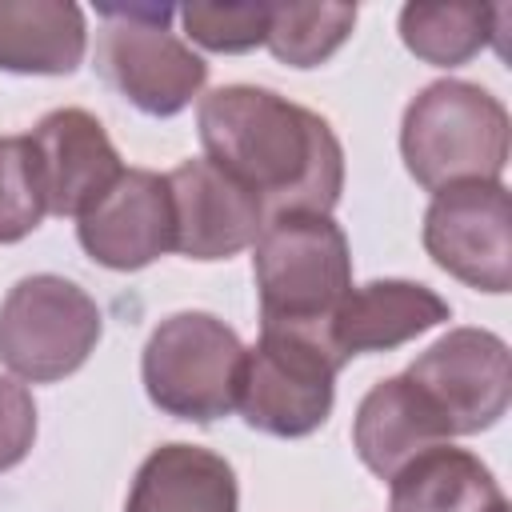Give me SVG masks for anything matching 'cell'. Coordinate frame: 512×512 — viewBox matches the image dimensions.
Instances as JSON below:
<instances>
[{
    "instance_id": "30bf717a",
    "label": "cell",
    "mask_w": 512,
    "mask_h": 512,
    "mask_svg": "<svg viewBox=\"0 0 512 512\" xmlns=\"http://www.w3.org/2000/svg\"><path fill=\"white\" fill-rule=\"evenodd\" d=\"M44 208L52 216H84L124 172L104 124L84 108H56L28 132Z\"/></svg>"
},
{
    "instance_id": "8992f818",
    "label": "cell",
    "mask_w": 512,
    "mask_h": 512,
    "mask_svg": "<svg viewBox=\"0 0 512 512\" xmlns=\"http://www.w3.org/2000/svg\"><path fill=\"white\" fill-rule=\"evenodd\" d=\"M96 300L52 272L24 276L0 304V360L12 376L52 384L72 376L100 340Z\"/></svg>"
},
{
    "instance_id": "ffe728a7",
    "label": "cell",
    "mask_w": 512,
    "mask_h": 512,
    "mask_svg": "<svg viewBox=\"0 0 512 512\" xmlns=\"http://www.w3.org/2000/svg\"><path fill=\"white\" fill-rule=\"evenodd\" d=\"M48 216L28 136H0V244H16Z\"/></svg>"
},
{
    "instance_id": "52a82bcc",
    "label": "cell",
    "mask_w": 512,
    "mask_h": 512,
    "mask_svg": "<svg viewBox=\"0 0 512 512\" xmlns=\"http://www.w3.org/2000/svg\"><path fill=\"white\" fill-rule=\"evenodd\" d=\"M96 72L140 112L176 116L200 96L208 64L164 24L172 8H100Z\"/></svg>"
},
{
    "instance_id": "7a4b0ae2",
    "label": "cell",
    "mask_w": 512,
    "mask_h": 512,
    "mask_svg": "<svg viewBox=\"0 0 512 512\" xmlns=\"http://www.w3.org/2000/svg\"><path fill=\"white\" fill-rule=\"evenodd\" d=\"M252 268L260 328L304 332L328 344V320L352 288V252L340 224L324 212H280L264 220Z\"/></svg>"
},
{
    "instance_id": "277c9868",
    "label": "cell",
    "mask_w": 512,
    "mask_h": 512,
    "mask_svg": "<svg viewBox=\"0 0 512 512\" xmlns=\"http://www.w3.org/2000/svg\"><path fill=\"white\" fill-rule=\"evenodd\" d=\"M244 372L240 336L212 312H176L144 344L140 376L148 400L176 416L212 424L236 408Z\"/></svg>"
},
{
    "instance_id": "44dd1931",
    "label": "cell",
    "mask_w": 512,
    "mask_h": 512,
    "mask_svg": "<svg viewBox=\"0 0 512 512\" xmlns=\"http://www.w3.org/2000/svg\"><path fill=\"white\" fill-rule=\"evenodd\" d=\"M176 16L208 52H248L268 36V4H184Z\"/></svg>"
},
{
    "instance_id": "3957f363",
    "label": "cell",
    "mask_w": 512,
    "mask_h": 512,
    "mask_svg": "<svg viewBox=\"0 0 512 512\" xmlns=\"http://www.w3.org/2000/svg\"><path fill=\"white\" fill-rule=\"evenodd\" d=\"M400 156L428 192L500 180L508 164V108L480 84L436 80L404 108Z\"/></svg>"
},
{
    "instance_id": "603a6c76",
    "label": "cell",
    "mask_w": 512,
    "mask_h": 512,
    "mask_svg": "<svg viewBox=\"0 0 512 512\" xmlns=\"http://www.w3.org/2000/svg\"><path fill=\"white\" fill-rule=\"evenodd\" d=\"M492 512H508V500H500V504H496V508H492Z\"/></svg>"
},
{
    "instance_id": "e0dca14e",
    "label": "cell",
    "mask_w": 512,
    "mask_h": 512,
    "mask_svg": "<svg viewBox=\"0 0 512 512\" xmlns=\"http://www.w3.org/2000/svg\"><path fill=\"white\" fill-rule=\"evenodd\" d=\"M388 484L392 512H492L504 500L488 464L452 444L416 452Z\"/></svg>"
},
{
    "instance_id": "ac0fdd59",
    "label": "cell",
    "mask_w": 512,
    "mask_h": 512,
    "mask_svg": "<svg viewBox=\"0 0 512 512\" xmlns=\"http://www.w3.org/2000/svg\"><path fill=\"white\" fill-rule=\"evenodd\" d=\"M504 16V4H404L400 40L424 64L456 68L500 36Z\"/></svg>"
},
{
    "instance_id": "7c38bea8",
    "label": "cell",
    "mask_w": 512,
    "mask_h": 512,
    "mask_svg": "<svg viewBox=\"0 0 512 512\" xmlns=\"http://www.w3.org/2000/svg\"><path fill=\"white\" fill-rule=\"evenodd\" d=\"M176 252L188 260H228L256 244L264 228L260 200L212 160H184L168 172Z\"/></svg>"
},
{
    "instance_id": "5bb4252c",
    "label": "cell",
    "mask_w": 512,
    "mask_h": 512,
    "mask_svg": "<svg viewBox=\"0 0 512 512\" xmlns=\"http://www.w3.org/2000/svg\"><path fill=\"white\" fill-rule=\"evenodd\" d=\"M444 440H448V428L440 412L404 372L372 384L356 408L352 444L364 468L376 472L380 480H392L396 468H404L416 452Z\"/></svg>"
},
{
    "instance_id": "6da1fadb",
    "label": "cell",
    "mask_w": 512,
    "mask_h": 512,
    "mask_svg": "<svg viewBox=\"0 0 512 512\" xmlns=\"http://www.w3.org/2000/svg\"><path fill=\"white\" fill-rule=\"evenodd\" d=\"M204 160L248 188L264 216L332 212L344 192V148L332 124L272 88L228 84L200 100Z\"/></svg>"
},
{
    "instance_id": "4fadbf2b",
    "label": "cell",
    "mask_w": 512,
    "mask_h": 512,
    "mask_svg": "<svg viewBox=\"0 0 512 512\" xmlns=\"http://www.w3.org/2000/svg\"><path fill=\"white\" fill-rule=\"evenodd\" d=\"M452 316L448 300L412 280H368L348 288L328 320V344L348 364L360 352L400 348Z\"/></svg>"
},
{
    "instance_id": "d6986e66",
    "label": "cell",
    "mask_w": 512,
    "mask_h": 512,
    "mask_svg": "<svg viewBox=\"0 0 512 512\" xmlns=\"http://www.w3.org/2000/svg\"><path fill=\"white\" fill-rule=\"evenodd\" d=\"M356 24V4H268V36L276 60L292 68L324 64Z\"/></svg>"
},
{
    "instance_id": "9a60e30c",
    "label": "cell",
    "mask_w": 512,
    "mask_h": 512,
    "mask_svg": "<svg viewBox=\"0 0 512 512\" xmlns=\"http://www.w3.org/2000/svg\"><path fill=\"white\" fill-rule=\"evenodd\" d=\"M236 500V472L224 456L164 444L140 464L124 512H236Z\"/></svg>"
},
{
    "instance_id": "9c48e42d",
    "label": "cell",
    "mask_w": 512,
    "mask_h": 512,
    "mask_svg": "<svg viewBox=\"0 0 512 512\" xmlns=\"http://www.w3.org/2000/svg\"><path fill=\"white\" fill-rule=\"evenodd\" d=\"M404 376L432 400L448 436L492 428L512 400L508 344L484 328H452Z\"/></svg>"
},
{
    "instance_id": "5b68a950",
    "label": "cell",
    "mask_w": 512,
    "mask_h": 512,
    "mask_svg": "<svg viewBox=\"0 0 512 512\" xmlns=\"http://www.w3.org/2000/svg\"><path fill=\"white\" fill-rule=\"evenodd\" d=\"M340 368V356L320 336L260 328L256 348H244L236 408L256 432L284 440L308 436L332 412Z\"/></svg>"
},
{
    "instance_id": "7402d4cb",
    "label": "cell",
    "mask_w": 512,
    "mask_h": 512,
    "mask_svg": "<svg viewBox=\"0 0 512 512\" xmlns=\"http://www.w3.org/2000/svg\"><path fill=\"white\" fill-rule=\"evenodd\" d=\"M36 440V404H32V392L12 380V376H0V472L20 464L28 456Z\"/></svg>"
},
{
    "instance_id": "2e32d148",
    "label": "cell",
    "mask_w": 512,
    "mask_h": 512,
    "mask_svg": "<svg viewBox=\"0 0 512 512\" xmlns=\"http://www.w3.org/2000/svg\"><path fill=\"white\" fill-rule=\"evenodd\" d=\"M84 12L64 0H0V68L68 76L84 60Z\"/></svg>"
},
{
    "instance_id": "8fae6325",
    "label": "cell",
    "mask_w": 512,
    "mask_h": 512,
    "mask_svg": "<svg viewBox=\"0 0 512 512\" xmlns=\"http://www.w3.org/2000/svg\"><path fill=\"white\" fill-rule=\"evenodd\" d=\"M76 236L96 264L116 272L144 268L156 256L172 252L176 224L168 176L148 168H124L120 180L80 216Z\"/></svg>"
},
{
    "instance_id": "ba28073f",
    "label": "cell",
    "mask_w": 512,
    "mask_h": 512,
    "mask_svg": "<svg viewBox=\"0 0 512 512\" xmlns=\"http://www.w3.org/2000/svg\"><path fill=\"white\" fill-rule=\"evenodd\" d=\"M424 248L448 276L476 292H508L512 284V204L500 180H468L440 188L424 212Z\"/></svg>"
}]
</instances>
